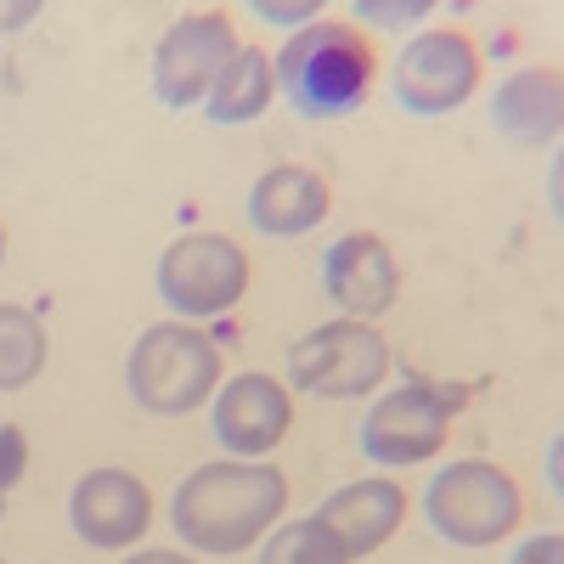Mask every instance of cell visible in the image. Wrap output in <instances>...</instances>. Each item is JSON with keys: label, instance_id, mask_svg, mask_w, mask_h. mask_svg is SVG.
Listing matches in <instances>:
<instances>
[{"label": "cell", "instance_id": "obj_1", "mask_svg": "<svg viewBox=\"0 0 564 564\" xmlns=\"http://www.w3.org/2000/svg\"><path fill=\"white\" fill-rule=\"evenodd\" d=\"M289 508V480L260 463H204L175 486V531L198 553H243Z\"/></svg>", "mask_w": 564, "mask_h": 564}, {"label": "cell", "instance_id": "obj_2", "mask_svg": "<svg viewBox=\"0 0 564 564\" xmlns=\"http://www.w3.org/2000/svg\"><path fill=\"white\" fill-rule=\"evenodd\" d=\"M276 90L289 97V108L311 124L345 119L372 97V74H379V57L356 23L339 18H316L311 29H300L271 63Z\"/></svg>", "mask_w": 564, "mask_h": 564}, {"label": "cell", "instance_id": "obj_3", "mask_svg": "<svg viewBox=\"0 0 564 564\" xmlns=\"http://www.w3.org/2000/svg\"><path fill=\"white\" fill-rule=\"evenodd\" d=\"M124 384L135 406L159 417H186L220 390V345L186 322H159L130 345Z\"/></svg>", "mask_w": 564, "mask_h": 564}, {"label": "cell", "instance_id": "obj_4", "mask_svg": "<svg viewBox=\"0 0 564 564\" xmlns=\"http://www.w3.org/2000/svg\"><path fill=\"white\" fill-rule=\"evenodd\" d=\"M520 486H513L497 463L486 457H463L446 463L423 491V520L435 525L452 547H497L513 525H520Z\"/></svg>", "mask_w": 564, "mask_h": 564}, {"label": "cell", "instance_id": "obj_5", "mask_svg": "<svg viewBox=\"0 0 564 564\" xmlns=\"http://www.w3.org/2000/svg\"><path fill=\"white\" fill-rule=\"evenodd\" d=\"M390 372V345L367 322H322L289 345V384L316 401H356Z\"/></svg>", "mask_w": 564, "mask_h": 564}, {"label": "cell", "instance_id": "obj_6", "mask_svg": "<svg viewBox=\"0 0 564 564\" xmlns=\"http://www.w3.org/2000/svg\"><path fill=\"white\" fill-rule=\"evenodd\" d=\"M249 289V254L220 231H186L159 254V294L181 322L226 316Z\"/></svg>", "mask_w": 564, "mask_h": 564}, {"label": "cell", "instance_id": "obj_7", "mask_svg": "<svg viewBox=\"0 0 564 564\" xmlns=\"http://www.w3.org/2000/svg\"><path fill=\"white\" fill-rule=\"evenodd\" d=\"M395 102L417 119H441L452 108H463L480 85V52L475 40L457 34V29H430V34H412L406 52L395 57Z\"/></svg>", "mask_w": 564, "mask_h": 564}, {"label": "cell", "instance_id": "obj_8", "mask_svg": "<svg viewBox=\"0 0 564 564\" xmlns=\"http://www.w3.org/2000/svg\"><path fill=\"white\" fill-rule=\"evenodd\" d=\"M452 430V401L435 384H401L390 395L372 401V412L361 417L356 446L367 463H384V468H412V463H430L446 446Z\"/></svg>", "mask_w": 564, "mask_h": 564}, {"label": "cell", "instance_id": "obj_9", "mask_svg": "<svg viewBox=\"0 0 564 564\" xmlns=\"http://www.w3.org/2000/svg\"><path fill=\"white\" fill-rule=\"evenodd\" d=\"M238 52V29L226 12H186L181 23L164 29L159 52H153V97L175 113L198 108L209 97L215 74Z\"/></svg>", "mask_w": 564, "mask_h": 564}, {"label": "cell", "instance_id": "obj_10", "mask_svg": "<svg viewBox=\"0 0 564 564\" xmlns=\"http://www.w3.org/2000/svg\"><path fill=\"white\" fill-rule=\"evenodd\" d=\"M322 294L339 311H350V322L384 316L401 294V265H395L390 243L379 231H345V238L322 254Z\"/></svg>", "mask_w": 564, "mask_h": 564}, {"label": "cell", "instance_id": "obj_11", "mask_svg": "<svg viewBox=\"0 0 564 564\" xmlns=\"http://www.w3.org/2000/svg\"><path fill=\"white\" fill-rule=\"evenodd\" d=\"M68 520L85 547H130L153 525V491L130 468H90L68 497Z\"/></svg>", "mask_w": 564, "mask_h": 564}, {"label": "cell", "instance_id": "obj_12", "mask_svg": "<svg viewBox=\"0 0 564 564\" xmlns=\"http://www.w3.org/2000/svg\"><path fill=\"white\" fill-rule=\"evenodd\" d=\"M215 412V441L231 452V457H265L294 423V401L282 390L271 372H243V379H226V390L209 395Z\"/></svg>", "mask_w": 564, "mask_h": 564}, {"label": "cell", "instance_id": "obj_13", "mask_svg": "<svg viewBox=\"0 0 564 564\" xmlns=\"http://www.w3.org/2000/svg\"><path fill=\"white\" fill-rule=\"evenodd\" d=\"M311 520L334 531L339 547L356 558V553H372L395 536V525L406 520V491L395 480H356V486L327 497Z\"/></svg>", "mask_w": 564, "mask_h": 564}, {"label": "cell", "instance_id": "obj_14", "mask_svg": "<svg viewBox=\"0 0 564 564\" xmlns=\"http://www.w3.org/2000/svg\"><path fill=\"white\" fill-rule=\"evenodd\" d=\"M491 130L520 141V148H547L564 130V79L558 68H520L497 85L491 97Z\"/></svg>", "mask_w": 564, "mask_h": 564}, {"label": "cell", "instance_id": "obj_15", "mask_svg": "<svg viewBox=\"0 0 564 564\" xmlns=\"http://www.w3.org/2000/svg\"><path fill=\"white\" fill-rule=\"evenodd\" d=\"M327 220V181L305 164H276L249 193V226L260 238H305Z\"/></svg>", "mask_w": 564, "mask_h": 564}, {"label": "cell", "instance_id": "obj_16", "mask_svg": "<svg viewBox=\"0 0 564 564\" xmlns=\"http://www.w3.org/2000/svg\"><path fill=\"white\" fill-rule=\"evenodd\" d=\"M271 90H276L271 57L260 52V45H238L231 63L215 74L209 97H204V113H209V124H254L271 108Z\"/></svg>", "mask_w": 564, "mask_h": 564}, {"label": "cell", "instance_id": "obj_17", "mask_svg": "<svg viewBox=\"0 0 564 564\" xmlns=\"http://www.w3.org/2000/svg\"><path fill=\"white\" fill-rule=\"evenodd\" d=\"M45 372V327L23 305H0V390H29Z\"/></svg>", "mask_w": 564, "mask_h": 564}, {"label": "cell", "instance_id": "obj_18", "mask_svg": "<svg viewBox=\"0 0 564 564\" xmlns=\"http://www.w3.org/2000/svg\"><path fill=\"white\" fill-rule=\"evenodd\" d=\"M260 564H350V553L339 547V536L316 525V520H294L276 525L260 547Z\"/></svg>", "mask_w": 564, "mask_h": 564}, {"label": "cell", "instance_id": "obj_19", "mask_svg": "<svg viewBox=\"0 0 564 564\" xmlns=\"http://www.w3.org/2000/svg\"><path fill=\"white\" fill-rule=\"evenodd\" d=\"M29 468V435L18 430V423H0V497H7Z\"/></svg>", "mask_w": 564, "mask_h": 564}, {"label": "cell", "instance_id": "obj_20", "mask_svg": "<svg viewBox=\"0 0 564 564\" xmlns=\"http://www.w3.org/2000/svg\"><path fill=\"white\" fill-rule=\"evenodd\" d=\"M356 18H361L367 29H406V23H417V18H430V0H406V7H379V0H361Z\"/></svg>", "mask_w": 564, "mask_h": 564}, {"label": "cell", "instance_id": "obj_21", "mask_svg": "<svg viewBox=\"0 0 564 564\" xmlns=\"http://www.w3.org/2000/svg\"><path fill=\"white\" fill-rule=\"evenodd\" d=\"M508 564H564V536L558 531L531 536V542H520V553H513Z\"/></svg>", "mask_w": 564, "mask_h": 564}, {"label": "cell", "instance_id": "obj_22", "mask_svg": "<svg viewBox=\"0 0 564 564\" xmlns=\"http://www.w3.org/2000/svg\"><path fill=\"white\" fill-rule=\"evenodd\" d=\"M254 18L260 23H282V29H311L316 7H271V0H254Z\"/></svg>", "mask_w": 564, "mask_h": 564}, {"label": "cell", "instance_id": "obj_23", "mask_svg": "<svg viewBox=\"0 0 564 564\" xmlns=\"http://www.w3.org/2000/svg\"><path fill=\"white\" fill-rule=\"evenodd\" d=\"M124 564H193V558H181V553H164V547H148V553H135Z\"/></svg>", "mask_w": 564, "mask_h": 564}, {"label": "cell", "instance_id": "obj_24", "mask_svg": "<svg viewBox=\"0 0 564 564\" xmlns=\"http://www.w3.org/2000/svg\"><path fill=\"white\" fill-rule=\"evenodd\" d=\"M34 18V7H12V12H0V29H18V23H29Z\"/></svg>", "mask_w": 564, "mask_h": 564}, {"label": "cell", "instance_id": "obj_25", "mask_svg": "<svg viewBox=\"0 0 564 564\" xmlns=\"http://www.w3.org/2000/svg\"><path fill=\"white\" fill-rule=\"evenodd\" d=\"M0 260H7V231H0Z\"/></svg>", "mask_w": 564, "mask_h": 564}]
</instances>
